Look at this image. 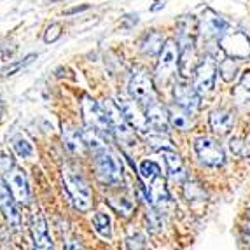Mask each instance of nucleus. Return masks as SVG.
Wrapping results in <instances>:
<instances>
[{
	"label": "nucleus",
	"mask_w": 250,
	"mask_h": 250,
	"mask_svg": "<svg viewBox=\"0 0 250 250\" xmlns=\"http://www.w3.org/2000/svg\"><path fill=\"white\" fill-rule=\"evenodd\" d=\"M83 114L86 126L100 135H105L110 131V125H108V117L105 112V107L100 105L96 100H93L91 96H84L83 100Z\"/></svg>",
	"instance_id": "nucleus-7"
},
{
	"label": "nucleus",
	"mask_w": 250,
	"mask_h": 250,
	"mask_svg": "<svg viewBox=\"0 0 250 250\" xmlns=\"http://www.w3.org/2000/svg\"><path fill=\"white\" fill-rule=\"evenodd\" d=\"M147 142L158 150H171L173 149V144H171L170 137L167 135V131H156L152 129V133L146 135Z\"/></svg>",
	"instance_id": "nucleus-24"
},
{
	"label": "nucleus",
	"mask_w": 250,
	"mask_h": 250,
	"mask_svg": "<svg viewBox=\"0 0 250 250\" xmlns=\"http://www.w3.org/2000/svg\"><path fill=\"white\" fill-rule=\"evenodd\" d=\"M210 126L215 133L219 135H228L231 133V129L234 126V117L229 110H224V108H219V110H213L210 114Z\"/></svg>",
	"instance_id": "nucleus-18"
},
{
	"label": "nucleus",
	"mask_w": 250,
	"mask_h": 250,
	"mask_svg": "<svg viewBox=\"0 0 250 250\" xmlns=\"http://www.w3.org/2000/svg\"><path fill=\"white\" fill-rule=\"evenodd\" d=\"M60 35H62V25H60V23H53V25L46 30V34H44V41H46L47 44H51V42L56 41Z\"/></svg>",
	"instance_id": "nucleus-30"
},
{
	"label": "nucleus",
	"mask_w": 250,
	"mask_h": 250,
	"mask_svg": "<svg viewBox=\"0 0 250 250\" xmlns=\"http://www.w3.org/2000/svg\"><path fill=\"white\" fill-rule=\"evenodd\" d=\"M0 208L4 210L7 221L11 222L14 228H20L21 217L16 208V200H14L13 192L9 189L7 180H4V179H0Z\"/></svg>",
	"instance_id": "nucleus-13"
},
{
	"label": "nucleus",
	"mask_w": 250,
	"mask_h": 250,
	"mask_svg": "<svg viewBox=\"0 0 250 250\" xmlns=\"http://www.w3.org/2000/svg\"><path fill=\"white\" fill-rule=\"evenodd\" d=\"M234 98L240 107H249L250 105V72H247L242 77L240 84L234 89Z\"/></svg>",
	"instance_id": "nucleus-22"
},
{
	"label": "nucleus",
	"mask_w": 250,
	"mask_h": 250,
	"mask_svg": "<svg viewBox=\"0 0 250 250\" xmlns=\"http://www.w3.org/2000/svg\"><path fill=\"white\" fill-rule=\"evenodd\" d=\"M198 20L194 16H182L177 23V44H179V72L182 77H191L198 67L196 62Z\"/></svg>",
	"instance_id": "nucleus-1"
},
{
	"label": "nucleus",
	"mask_w": 250,
	"mask_h": 250,
	"mask_svg": "<svg viewBox=\"0 0 250 250\" xmlns=\"http://www.w3.org/2000/svg\"><path fill=\"white\" fill-rule=\"evenodd\" d=\"M236 60L231 58V56H226L224 60H221V63H219V72H221L222 79L226 81V83H231V81L234 79V75H236Z\"/></svg>",
	"instance_id": "nucleus-26"
},
{
	"label": "nucleus",
	"mask_w": 250,
	"mask_h": 250,
	"mask_svg": "<svg viewBox=\"0 0 250 250\" xmlns=\"http://www.w3.org/2000/svg\"><path fill=\"white\" fill-rule=\"evenodd\" d=\"M249 219H250V210H249Z\"/></svg>",
	"instance_id": "nucleus-36"
},
{
	"label": "nucleus",
	"mask_w": 250,
	"mask_h": 250,
	"mask_svg": "<svg viewBox=\"0 0 250 250\" xmlns=\"http://www.w3.org/2000/svg\"><path fill=\"white\" fill-rule=\"evenodd\" d=\"M128 93L133 100H137L138 104L142 105L144 110L149 105L158 102V96H156V89H154V81H152V77L144 68L133 70V75H131V79H129L128 84Z\"/></svg>",
	"instance_id": "nucleus-3"
},
{
	"label": "nucleus",
	"mask_w": 250,
	"mask_h": 250,
	"mask_svg": "<svg viewBox=\"0 0 250 250\" xmlns=\"http://www.w3.org/2000/svg\"><path fill=\"white\" fill-rule=\"evenodd\" d=\"M219 46L226 56L234 60H243L250 56V41L243 32H228L219 39Z\"/></svg>",
	"instance_id": "nucleus-9"
},
{
	"label": "nucleus",
	"mask_w": 250,
	"mask_h": 250,
	"mask_svg": "<svg viewBox=\"0 0 250 250\" xmlns=\"http://www.w3.org/2000/svg\"><path fill=\"white\" fill-rule=\"evenodd\" d=\"M215 77H217V62L212 56H205L200 63H198L196 70H194V89L198 91L200 96H207L212 93L213 86H215Z\"/></svg>",
	"instance_id": "nucleus-8"
},
{
	"label": "nucleus",
	"mask_w": 250,
	"mask_h": 250,
	"mask_svg": "<svg viewBox=\"0 0 250 250\" xmlns=\"http://www.w3.org/2000/svg\"><path fill=\"white\" fill-rule=\"evenodd\" d=\"M146 116H147V121H149V125L152 129H156V131H168L170 116H168L167 108L161 107L158 102L149 105V107L146 108Z\"/></svg>",
	"instance_id": "nucleus-16"
},
{
	"label": "nucleus",
	"mask_w": 250,
	"mask_h": 250,
	"mask_svg": "<svg viewBox=\"0 0 250 250\" xmlns=\"http://www.w3.org/2000/svg\"><path fill=\"white\" fill-rule=\"evenodd\" d=\"M63 179H65V186H67L68 196L74 207L81 212H88L91 207V189L84 177L75 168L67 165L63 168Z\"/></svg>",
	"instance_id": "nucleus-2"
},
{
	"label": "nucleus",
	"mask_w": 250,
	"mask_h": 250,
	"mask_svg": "<svg viewBox=\"0 0 250 250\" xmlns=\"http://www.w3.org/2000/svg\"><path fill=\"white\" fill-rule=\"evenodd\" d=\"M173 96H175V104L180 105L182 108H186L189 114H194L200 107V98L198 91L194 89V86L188 83H175L173 88Z\"/></svg>",
	"instance_id": "nucleus-12"
},
{
	"label": "nucleus",
	"mask_w": 250,
	"mask_h": 250,
	"mask_svg": "<svg viewBox=\"0 0 250 250\" xmlns=\"http://www.w3.org/2000/svg\"><path fill=\"white\" fill-rule=\"evenodd\" d=\"M95 163H96L98 175H100V179L104 182L110 184V186H116V184L121 182L123 179L121 167H119L117 159L112 156V152L107 149V146L95 150Z\"/></svg>",
	"instance_id": "nucleus-5"
},
{
	"label": "nucleus",
	"mask_w": 250,
	"mask_h": 250,
	"mask_svg": "<svg viewBox=\"0 0 250 250\" xmlns=\"http://www.w3.org/2000/svg\"><path fill=\"white\" fill-rule=\"evenodd\" d=\"M112 207L116 210H119L123 215H129V213H131V210H133V203H131L129 200H121V205L112 203Z\"/></svg>",
	"instance_id": "nucleus-31"
},
{
	"label": "nucleus",
	"mask_w": 250,
	"mask_h": 250,
	"mask_svg": "<svg viewBox=\"0 0 250 250\" xmlns=\"http://www.w3.org/2000/svg\"><path fill=\"white\" fill-rule=\"evenodd\" d=\"M104 107H105V112H107V117H108L110 131H112L119 140H123V142H129V140L133 138V128H131V125L126 121L125 114L121 112V108H119L117 102L107 100L104 104Z\"/></svg>",
	"instance_id": "nucleus-11"
},
{
	"label": "nucleus",
	"mask_w": 250,
	"mask_h": 250,
	"mask_svg": "<svg viewBox=\"0 0 250 250\" xmlns=\"http://www.w3.org/2000/svg\"><path fill=\"white\" fill-rule=\"evenodd\" d=\"M138 171H140V177L144 179V182H147V184H150L152 180H156L158 177H161V168H159L154 161H149V159H146V161L140 163Z\"/></svg>",
	"instance_id": "nucleus-25"
},
{
	"label": "nucleus",
	"mask_w": 250,
	"mask_h": 250,
	"mask_svg": "<svg viewBox=\"0 0 250 250\" xmlns=\"http://www.w3.org/2000/svg\"><path fill=\"white\" fill-rule=\"evenodd\" d=\"M117 105L121 108V112L125 114L126 121L131 125V128L140 131V133L146 135L147 131H152L149 121H147L146 110H142V105L138 104L137 100H133L131 96L126 98V96H117Z\"/></svg>",
	"instance_id": "nucleus-6"
},
{
	"label": "nucleus",
	"mask_w": 250,
	"mask_h": 250,
	"mask_svg": "<svg viewBox=\"0 0 250 250\" xmlns=\"http://www.w3.org/2000/svg\"><path fill=\"white\" fill-rule=\"evenodd\" d=\"M194 150H196L198 158L205 167L219 168L224 165V150L219 144L208 137H200L194 140Z\"/></svg>",
	"instance_id": "nucleus-10"
},
{
	"label": "nucleus",
	"mask_w": 250,
	"mask_h": 250,
	"mask_svg": "<svg viewBox=\"0 0 250 250\" xmlns=\"http://www.w3.org/2000/svg\"><path fill=\"white\" fill-rule=\"evenodd\" d=\"M34 58H35V54H30V56H28V60H26V62L16 63V65H14V67L7 68V70L4 72V75H5V77H7V75H13V72H14V70H18V68H21V67H23V65H26V63H30V62H32V60H34Z\"/></svg>",
	"instance_id": "nucleus-34"
},
{
	"label": "nucleus",
	"mask_w": 250,
	"mask_h": 250,
	"mask_svg": "<svg viewBox=\"0 0 250 250\" xmlns=\"http://www.w3.org/2000/svg\"><path fill=\"white\" fill-rule=\"evenodd\" d=\"M243 147H245V142H242V140H233V142H231V150H233L234 154H238V156H247V154H250V152L243 150Z\"/></svg>",
	"instance_id": "nucleus-32"
},
{
	"label": "nucleus",
	"mask_w": 250,
	"mask_h": 250,
	"mask_svg": "<svg viewBox=\"0 0 250 250\" xmlns=\"http://www.w3.org/2000/svg\"><path fill=\"white\" fill-rule=\"evenodd\" d=\"M228 30V23L222 20L221 16L213 14L212 11L205 14L203 20V34L208 39H213V41H219V39L224 35V32Z\"/></svg>",
	"instance_id": "nucleus-19"
},
{
	"label": "nucleus",
	"mask_w": 250,
	"mask_h": 250,
	"mask_svg": "<svg viewBox=\"0 0 250 250\" xmlns=\"http://www.w3.org/2000/svg\"><path fill=\"white\" fill-rule=\"evenodd\" d=\"M165 42L167 41H163V35L154 30V32H149V34L144 35L142 42H140V49L146 54H158L161 53Z\"/></svg>",
	"instance_id": "nucleus-21"
},
{
	"label": "nucleus",
	"mask_w": 250,
	"mask_h": 250,
	"mask_svg": "<svg viewBox=\"0 0 250 250\" xmlns=\"http://www.w3.org/2000/svg\"><path fill=\"white\" fill-rule=\"evenodd\" d=\"M32 234H34V250H54L47 226L41 212L32 213Z\"/></svg>",
	"instance_id": "nucleus-15"
},
{
	"label": "nucleus",
	"mask_w": 250,
	"mask_h": 250,
	"mask_svg": "<svg viewBox=\"0 0 250 250\" xmlns=\"http://www.w3.org/2000/svg\"><path fill=\"white\" fill-rule=\"evenodd\" d=\"M163 156H165V163H167V170L170 179L175 180V182H184L188 173H186V168H184V163L180 159V156L173 149L163 150Z\"/></svg>",
	"instance_id": "nucleus-17"
},
{
	"label": "nucleus",
	"mask_w": 250,
	"mask_h": 250,
	"mask_svg": "<svg viewBox=\"0 0 250 250\" xmlns=\"http://www.w3.org/2000/svg\"><path fill=\"white\" fill-rule=\"evenodd\" d=\"M168 116H170V125L173 128L180 129V131H188L191 128V116L186 108H182L180 105H173L168 108Z\"/></svg>",
	"instance_id": "nucleus-20"
},
{
	"label": "nucleus",
	"mask_w": 250,
	"mask_h": 250,
	"mask_svg": "<svg viewBox=\"0 0 250 250\" xmlns=\"http://www.w3.org/2000/svg\"><path fill=\"white\" fill-rule=\"evenodd\" d=\"M13 147L20 158H30V156H34V146H32V142H30L26 137H23V135H18V137L14 138Z\"/></svg>",
	"instance_id": "nucleus-27"
},
{
	"label": "nucleus",
	"mask_w": 250,
	"mask_h": 250,
	"mask_svg": "<svg viewBox=\"0 0 250 250\" xmlns=\"http://www.w3.org/2000/svg\"><path fill=\"white\" fill-rule=\"evenodd\" d=\"M93 226H95V231L100 236L110 238V234H112V231H110V219L105 213H96L93 217Z\"/></svg>",
	"instance_id": "nucleus-28"
},
{
	"label": "nucleus",
	"mask_w": 250,
	"mask_h": 250,
	"mask_svg": "<svg viewBox=\"0 0 250 250\" xmlns=\"http://www.w3.org/2000/svg\"><path fill=\"white\" fill-rule=\"evenodd\" d=\"M67 250H86L83 247V243L79 242V240H74V238H72V240H67Z\"/></svg>",
	"instance_id": "nucleus-35"
},
{
	"label": "nucleus",
	"mask_w": 250,
	"mask_h": 250,
	"mask_svg": "<svg viewBox=\"0 0 250 250\" xmlns=\"http://www.w3.org/2000/svg\"><path fill=\"white\" fill-rule=\"evenodd\" d=\"M7 184H9L11 192H13L14 200L20 201V203H28L30 188H28V180H26V175L23 173V170L14 167L13 170L9 171Z\"/></svg>",
	"instance_id": "nucleus-14"
},
{
	"label": "nucleus",
	"mask_w": 250,
	"mask_h": 250,
	"mask_svg": "<svg viewBox=\"0 0 250 250\" xmlns=\"http://www.w3.org/2000/svg\"><path fill=\"white\" fill-rule=\"evenodd\" d=\"M63 140H65V146H67L68 150H72V152H83V149L86 147V142H84V137L83 133H77V131H74V129L67 128L65 131H63Z\"/></svg>",
	"instance_id": "nucleus-23"
},
{
	"label": "nucleus",
	"mask_w": 250,
	"mask_h": 250,
	"mask_svg": "<svg viewBox=\"0 0 250 250\" xmlns=\"http://www.w3.org/2000/svg\"><path fill=\"white\" fill-rule=\"evenodd\" d=\"M184 194H186V198H188L189 201L201 200V198H205V192L201 191L200 186H198V184H194V182L186 184V188H184Z\"/></svg>",
	"instance_id": "nucleus-29"
},
{
	"label": "nucleus",
	"mask_w": 250,
	"mask_h": 250,
	"mask_svg": "<svg viewBox=\"0 0 250 250\" xmlns=\"http://www.w3.org/2000/svg\"><path fill=\"white\" fill-rule=\"evenodd\" d=\"M14 168V163L11 158H7V156H0V170L4 171V173H9V171Z\"/></svg>",
	"instance_id": "nucleus-33"
},
{
	"label": "nucleus",
	"mask_w": 250,
	"mask_h": 250,
	"mask_svg": "<svg viewBox=\"0 0 250 250\" xmlns=\"http://www.w3.org/2000/svg\"><path fill=\"white\" fill-rule=\"evenodd\" d=\"M179 60H180L179 44L173 39H168L165 42V46H163L161 53H159L158 67H156V77L161 83L170 81L175 75V72L179 70Z\"/></svg>",
	"instance_id": "nucleus-4"
}]
</instances>
